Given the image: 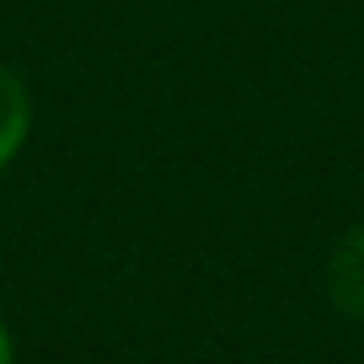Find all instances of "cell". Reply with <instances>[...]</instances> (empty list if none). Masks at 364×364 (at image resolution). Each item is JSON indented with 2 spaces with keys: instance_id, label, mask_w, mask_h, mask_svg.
<instances>
[{
  "instance_id": "2",
  "label": "cell",
  "mask_w": 364,
  "mask_h": 364,
  "mask_svg": "<svg viewBox=\"0 0 364 364\" xmlns=\"http://www.w3.org/2000/svg\"><path fill=\"white\" fill-rule=\"evenodd\" d=\"M33 134V97L11 65H0V166L16 161V150Z\"/></svg>"
},
{
  "instance_id": "3",
  "label": "cell",
  "mask_w": 364,
  "mask_h": 364,
  "mask_svg": "<svg viewBox=\"0 0 364 364\" xmlns=\"http://www.w3.org/2000/svg\"><path fill=\"white\" fill-rule=\"evenodd\" d=\"M0 364H11V338H6V327H0Z\"/></svg>"
},
{
  "instance_id": "1",
  "label": "cell",
  "mask_w": 364,
  "mask_h": 364,
  "mask_svg": "<svg viewBox=\"0 0 364 364\" xmlns=\"http://www.w3.org/2000/svg\"><path fill=\"white\" fill-rule=\"evenodd\" d=\"M327 300L343 316L364 321V225H353L348 236L332 247L327 257Z\"/></svg>"
}]
</instances>
